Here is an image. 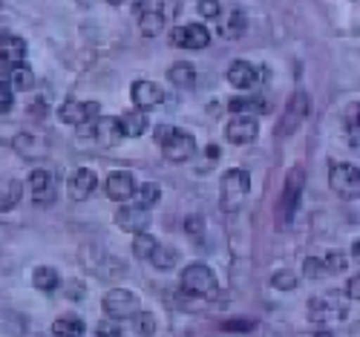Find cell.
I'll return each mask as SVG.
<instances>
[{
	"label": "cell",
	"mask_w": 360,
	"mask_h": 337,
	"mask_svg": "<svg viewBox=\"0 0 360 337\" xmlns=\"http://www.w3.org/2000/svg\"><path fill=\"white\" fill-rule=\"evenodd\" d=\"M217 23H219V35L228 38V41L245 35V29H248V18H245V12H239V9H233V12H228V15L219 12Z\"/></svg>",
	"instance_id": "cell-18"
},
{
	"label": "cell",
	"mask_w": 360,
	"mask_h": 337,
	"mask_svg": "<svg viewBox=\"0 0 360 337\" xmlns=\"http://www.w3.org/2000/svg\"><path fill=\"white\" fill-rule=\"evenodd\" d=\"M84 320L81 317H61V320H55L52 323V337H81L84 334Z\"/></svg>",
	"instance_id": "cell-27"
},
{
	"label": "cell",
	"mask_w": 360,
	"mask_h": 337,
	"mask_svg": "<svg viewBox=\"0 0 360 337\" xmlns=\"http://www.w3.org/2000/svg\"><path fill=\"white\" fill-rule=\"evenodd\" d=\"M303 271H306V277L317 280V277H323V274H326V265H323V260H317V257H309V260L303 262Z\"/></svg>",
	"instance_id": "cell-37"
},
{
	"label": "cell",
	"mask_w": 360,
	"mask_h": 337,
	"mask_svg": "<svg viewBox=\"0 0 360 337\" xmlns=\"http://www.w3.org/2000/svg\"><path fill=\"white\" fill-rule=\"evenodd\" d=\"M303 185H306V170L294 165L291 173L285 176V188H283V199H280V208H277V217H280V225H291L294 213H297V205L303 199Z\"/></svg>",
	"instance_id": "cell-2"
},
{
	"label": "cell",
	"mask_w": 360,
	"mask_h": 337,
	"mask_svg": "<svg viewBox=\"0 0 360 337\" xmlns=\"http://www.w3.org/2000/svg\"><path fill=\"white\" fill-rule=\"evenodd\" d=\"M219 0H199V15L202 18H211V20H217L219 18Z\"/></svg>",
	"instance_id": "cell-39"
},
{
	"label": "cell",
	"mask_w": 360,
	"mask_h": 337,
	"mask_svg": "<svg viewBox=\"0 0 360 337\" xmlns=\"http://www.w3.org/2000/svg\"><path fill=\"white\" fill-rule=\"evenodd\" d=\"M124 136H122V127H118V118H110V115H101L98 121H96V141L101 144V147H115L118 141H122Z\"/></svg>",
	"instance_id": "cell-19"
},
{
	"label": "cell",
	"mask_w": 360,
	"mask_h": 337,
	"mask_svg": "<svg viewBox=\"0 0 360 337\" xmlns=\"http://www.w3.org/2000/svg\"><path fill=\"white\" fill-rule=\"evenodd\" d=\"M12 104H15L12 87H9L6 81H0V115H4V113H9V110H12Z\"/></svg>",
	"instance_id": "cell-38"
},
{
	"label": "cell",
	"mask_w": 360,
	"mask_h": 337,
	"mask_svg": "<svg viewBox=\"0 0 360 337\" xmlns=\"http://www.w3.org/2000/svg\"><path fill=\"white\" fill-rule=\"evenodd\" d=\"M162 153H165V159H167V162H173V165H185L188 159H193V153H196V139H193L188 130L170 127V130H165Z\"/></svg>",
	"instance_id": "cell-3"
},
{
	"label": "cell",
	"mask_w": 360,
	"mask_h": 337,
	"mask_svg": "<svg viewBox=\"0 0 360 337\" xmlns=\"http://www.w3.org/2000/svg\"><path fill=\"white\" fill-rule=\"evenodd\" d=\"M139 309H141L139 297H136L133 291H127V288H112V291H107V297H104V312H107L110 320L136 317Z\"/></svg>",
	"instance_id": "cell-5"
},
{
	"label": "cell",
	"mask_w": 360,
	"mask_h": 337,
	"mask_svg": "<svg viewBox=\"0 0 360 337\" xmlns=\"http://www.w3.org/2000/svg\"><path fill=\"white\" fill-rule=\"evenodd\" d=\"M23 55H26L23 38L9 35V32L0 35V61H12V64H18V61H23Z\"/></svg>",
	"instance_id": "cell-21"
},
{
	"label": "cell",
	"mask_w": 360,
	"mask_h": 337,
	"mask_svg": "<svg viewBox=\"0 0 360 337\" xmlns=\"http://www.w3.org/2000/svg\"><path fill=\"white\" fill-rule=\"evenodd\" d=\"M133 4H136V6H141V9H144V6H147V4H150V0H133Z\"/></svg>",
	"instance_id": "cell-45"
},
{
	"label": "cell",
	"mask_w": 360,
	"mask_h": 337,
	"mask_svg": "<svg viewBox=\"0 0 360 337\" xmlns=\"http://www.w3.org/2000/svg\"><path fill=\"white\" fill-rule=\"evenodd\" d=\"M156 245H159V239L150 236L147 231H144V234H136V239H133V254H136L139 260H150V254L156 251Z\"/></svg>",
	"instance_id": "cell-30"
},
{
	"label": "cell",
	"mask_w": 360,
	"mask_h": 337,
	"mask_svg": "<svg viewBox=\"0 0 360 337\" xmlns=\"http://www.w3.org/2000/svg\"><path fill=\"white\" fill-rule=\"evenodd\" d=\"M170 44L179 49H205L211 44V32H207L202 23L176 26V29H170Z\"/></svg>",
	"instance_id": "cell-9"
},
{
	"label": "cell",
	"mask_w": 360,
	"mask_h": 337,
	"mask_svg": "<svg viewBox=\"0 0 360 337\" xmlns=\"http://www.w3.org/2000/svg\"><path fill=\"white\" fill-rule=\"evenodd\" d=\"M96 337H124V329L118 326V320H104V323H98Z\"/></svg>",
	"instance_id": "cell-35"
},
{
	"label": "cell",
	"mask_w": 360,
	"mask_h": 337,
	"mask_svg": "<svg viewBox=\"0 0 360 337\" xmlns=\"http://www.w3.org/2000/svg\"><path fill=\"white\" fill-rule=\"evenodd\" d=\"M32 280H35V286H38L41 291H55V288H61V274H58L55 268H49V265L35 268Z\"/></svg>",
	"instance_id": "cell-28"
},
{
	"label": "cell",
	"mask_w": 360,
	"mask_h": 337,
	"mask_svg": "<svg viewBox=\"0 0 360 337\" xmlns=\"http://www.w3.org/2000/svg\"><path fill=\"white\" fill-rule=\"evenodd\" d=\"M133 196L139 199V205H141V208H147V210H150V208H153V205L162 199V188L156 185V182H144L141 188H136V193H133Z\"/></svg>",
	"instance_id": "cell-29"
},
{
	"label": "cell",
	"mask_w": 360,
	"mask_h": 337,
	"mask_svg": "<svg viewBox=\"0 0 360 337\" xmlns=\"http://www.w3.org/2000/svg\"><path fill=\"white\" fill-rule=\"evenodd\" d=\"M251 193V176L243 167H233L222 176V210L233 213L243 208L245 196Z\"/></svg>",
	"instance_id": "cell-1"
},
{
	"label": "cell",
	"mask_w": 360,
	"mask_h": 337,
	"mask_svg": "<svg viewBox=\"0 0 360 337\" xmlns=\"http://www.w3.org/2000/svg\"><path fill=\"white\" fill-rule=\"evenodd\" d=\"M150 220L153 217H150L147 208H141V205H124L115 213V225L122 231H130V234H144L150 228Z\"/></svg>",
	"instance_id": "cell-12"
},
{
	"label": "cell",
	"mask_w": 360,
	"mask_h": 337,
	"mask_svg": "<svg viewBox=\"0 0 360 337\" xmlns=\"http://www.w3.org/2000/svg\"><path fill=\"white\" fill-rule=\"evenodd\" d=\"M133 101L139 110H153L165 101V89L153 81H136L133 84Z\"/></svg>",
	"instance_id": "cell-16"
},
{
	"label": "cell",
	"mask_w": 360,
	"mask_h": 337,
	"mask_svg": "<svg viewBox=\"0 0 360 337\" xmlns=\"http://www.w3.org/2000/svg\"><path fill=\"white\" fill-rule=\"evenodd\" d=\"M9 87H12V89H20V93H26V89H32V87H35L32 67H26L23 61L12 64V67H9Z\"/></svg>",
	"instance_id": "cell-24"
},
{
	"label": "cell",
	"mask_w": 360,
	"mask_h": 337,
	"mask_svg": "<svg viewBox=\"0 0 360 337\" xmlns=\"http://www.w3.org/2000/svg\"><path fill=\"white\" fill-rule=\"evenodd\" d=\"M217 159H219V147H217V144H207V150H205V165H202V173L207 170V165L217 162Z\"/></svg>",
	"instance_id": "cell-42"
},
{
	"label": "cell",
	"mask_w": 360,
	"mask_h": 337,
	"mask_svg": "<svg viewBox=\"0 0 360 337\" xmlns=\"http://www.w3.org/2000/svg\"><path fill=\"white\" fill-rule=\"evenodd\" d=\"M147 115L141 113V110H130V113H124L122 118H118V127H122V136H127V139H139L144 130H147Z\"/></svg>",
	"instance_id": "cell-20"
},
{
	"label": "cell",
	"mask_w": 360,
	"mask_h": 337,
	"mask_svg": "<svg viewBox=\"0 0 360 337\" xmlns=\"http://www.w3.org/2000/svg\"><path fill=\"white\" fill-rule=\"evenodd\" d=\"M314 337H335V334H332V331H317Z\"/></svg>",
	"instance_id": "cell-44"
},
{
	"label": "cell",
	"mask_w": 360,
	"mask_h": 337,
	"mask_svg": "<svg viewBox=\"0 0 360 337\" xmlns=\"http://www.w3.org/2000/svg\"><path fill=\"white\" fill-rule=\"evenodd\" d=\"M185 231H188L191 236L202 239V234H205V220H202V217H188V222H185Z\"/></svg>",
	"instance_id": "cell-40"
},
{
	"label": "cell",
	"mask_w": 360,
	"mask_h": 337,
	"mask_svg": "<svg viewBox=\"0 0 360 337\" xmlns=\"http://www.w3.org/2000/svg\"><path fill=\"white\" fill-rule=\"evenodd\" d=\"M136 331L141 337H153L156 334V317L150 314V312H139L136 314Z\"/></svg>",
	"instance_id": "cell-32"
},
{
	"label": "cell",
	"mask_w": 360,
	"mask_h": 337,
	"mask_svg": "<svg viewBox=\"0 0 360 337\" xmlns=\"http://www.w3.org/2000/svg\"><path fill=\"white\" fill-rule=\"evenodd\" d=\"M346 314H349L346 303H338L335 297H314V300H309V320H314V323L340 320Z\"/></svg>",
	"instance_id": "cell-11"
},
{
	"label": "cell",
	"mask_w": 360,
	"mask_h": 337,
	"mask_svg": "<svg viewBox=\"0 0 360 337\" xmlns=\"http://www.w3.org/2000/svg\"><path fill=\"white\" fill-rule=\"evenodd\" d=\"M228 110L233 113V115H259V113H265L268 110V104L262 101V98H257V96H245V98H231L228 101Z\"/></svg>",
	"instance_id": "cell-23"
},
{
	"label": "cell",
	"mask_w": 360,
	"mask_h": 337,
	"mask_svg": "<svg viewBox=\"0 0 360 337\" xmlns=\"http://www.w3.org/2000/svg\"><path fill=\"white\" fill-rule=\"evenodd\" d=\"M167 78H170V84H176L179 89H191V87L196 84V70L182 61V64H173V67H170Z\"/></svg>",
	"instance_id": "cell-26"
},
{
	"label": "cell",
	"mask_w": 360,
	"mask_h": 337,
	"mask_svg": "<svg viewBox=\"0 0 360 337\" xmlns=\"http://www.w3.org/2000/svg\"><path fill=\"white\" fill-rule=\"evenodd\" d=\"M29 191L38 205H52L58 196V176L52 170H32L29 173Z\"/></svg>",
	"instance_id": "cell-10"
},
{
	"label": "cell",
	"mask_w": 360,
	"mask_h": 337,
	"mask_svg": "<svg viewBox=\"0 0 360 337\" xmlns=\"http://www.w3.org/2000/svg\"><path fill=\"white\" fill-rule=\"evenodd\" d=\"M222 329L225 331H248V329H254V323L251 320H228V323H222Z\"/></svg>",
	"instance_id": "cell-41"
},
{
	"label": "cell",
	"mask_w": 360,
	"mask_h": 337,
	"mask_svg": "<svg viewBox=\"0 0 360 337\" xmlns=\"http://www.w3.org/2000/svg\"><path fill=\"white\" fill-rule=\"evenodd\" d=\"M12 144H15V150L20 153V156H32V153H35L32 147L38 144V139H32V136H26V133H20V136H15V141H12Z\"/></svg>",
	"instance_id": "cell-36"
},
{
	"label": "cell",
	"mask_w": 360,
	"mask_h": 337,
	"mask_svg": "<svg viewBox=\"0 0 360 337\" xmlns=\"http://www.w3.org/2000/svg\"><path fill=\"white\" fill-rule=\"evenodd\" d=\"M262 75H265V70H254L248 61H233V64L228 67V81H231L233 87H239V89H251ZM262 81H265V78H262Z\"/></svg>",
	"instance_id": "cell-17"
},
{
	"label": "cell",
	"mask_w": 360,
	"mask_h": 337,
	"mask_svg": "<svg viewBox=\"0 0 360 337\" xmlns=\"http://www.w3.org/2000/svg\"><path fill=\"white\" fill-rule=\"evenodd\" d=\"M104 191H107V196L115 199V202H127V199H133V193H136L133 173H127V170H112V173L107 176Z\"/></svg>",
	"instance_id": "cell-14"
},
{
	"label": "cell",
	"mask_w": 360,
	"mask_h": 337,
	"mask_svg": "<svg viewBox=\"0 0 360 337\" xmlns=\"http://www.w3.org/2000/svg\"><path fill=\"white\" fill-rule=\"evenodd\" d=\"M110 4H122V0H110Z\"/></svg>",
	"instance_id": "cell-46"
},
{
	"label": "cell",
	"mask_w": 360,
	"mask_h": 337,
	"mask_svg": "<svg viewBox=\"0 0 360 337\" xmlns=\"http://www.w3.org/2000/svg\"><path fill=\"white\" fill-rule=\"evenodd\" d=\"M139 23H141V32H144L147 38H153V35H159L162 29H165V12H162L159 6H147V9L141 12Z\"/></svg>",
	"instance_id": "cell-25"
},
{
	"label": "cell",
	"mask_w": 360,
	"mask_h": 337,
	"mask_svg": "<svg viewBox=\"0 0 360 337\" xmlns=\"http://www.w3.org/2000/svg\"><path fill=\"white\" fill-rule=\"evenodd\" d=\"M346 294L352 297V300H357L360 297V277L354 274V280H349V288H346Z\"/></svg>",
	"instance_id": "cell-43"
},
{
	"label": "cell",
	"mask_w": 360,
	"mask_h": 337,
	"mask_svg": "<svg viewBox=\"0 0 360 337\" xmlns=\"http://www.w3.org/2000/svg\"><path fill=\"white\" fill-rule=\"evenodd\" d=\"M323 265H326V271L340 274V271H346V268H349V260H346L340 251H328V254H326V260H323Z\"/></svg>",
	"instance_id": "cell-34"
},
{
	"label": "cell",
	"mask_w": 360,
	"mask_h": 337,
	"mask_svg": "<svg viewBox=\"0 0 360 337\" xmlns=\"http://www.w3.org/2000/svg\"><path fill=\"white\" fill-rule=\"evenodd\" d=\"M328 182H332V191L343 199H354L357 191H360V170L357 165H349V162H338L328 170Z\"/></svg>",
	"instance_id": "cell-4"
},
{
	"label": "cell",
	"mask_w": 360,
	"mask_h": 337,
	"mask_svg": "<svg viewBox=\"0 0 360 337\" xmlns=\"http://www.w3.org/2000/svg\"><path fill=\"white\" fill-rule=\"evenodd\" d=\"M150 262H153L159 271H170L176 265V251L167 248V245H156V251L150 254Z\"/></svg>",
	"instance_id": "cell-31"
},
{
	"label": "cell",
	"mask_w": 360,
	"mask_h": 337,
	"mask_svg": "<svg viewBox=\"0 0 360 337\" xmlns=\"http://www.w3.org/2000/svg\"><path fill=\"white\" fill-rule=\"evenodd\" d=\"M257 133H259V125L254 115H233L225 127V136L233 144H251L257 139Z\"/></svg>",
	"instance_id": "cell-13"
},
{
	"label": "cell",
	"mask_w": 360,
	"mask_h": 337,
	"mask_svg": "<svg viewBox=\"0 0 360 337\" xmlns=\"http://www.w3.org/2000/svg\"><path fill=\"white\" fill-rule=\"evenodd\" d=\"M20 196H23V185L18 179H0V210L18 208Z\"/></svg>",
	"instance_id": "cell-22"
},
{
	"label": "cell",
	"mask_w": 360,
	"mask_h": 337,
	"mask_svg": "<svg viewBox=\"0 0 360 337\" xmlns=\"http://www.w3.org/2000/svg\"><path fill=\"white\" fill-rule=\"evenodd\" d=\"M98 113H101L98 101H64L58 107V118H61L64 125H72V127L89 125L93 118H98Z\"/></svg>",
	"instance_id": "cell-8"
},
{
	"label": "cell",
	"mask_w": 360,
	"mask_h": 337,
	"mask_svg": "<svg viewBox=\"0 0 360 337\" xmlns=\"http://www.w3.org/2000/svg\"><path fill=\"white\" fill-rule=\"evenodd\" d=\"M309 115H311V98H309V93H303V89H297L294 98L288 101V110H285V115L280 121V127H277V136L294 133Z\"/></svg>",
	"instance_id": "cell-7"
},
{
	"label": "cell",
	"mask_w": 360,
	"mask_h": 337,
	"mask_svg": "<svg viewBox=\"0 0 360 337\" xmlns=\"http://www.w3.org/2000/svg\"><path fill=\"white\" fill-rule=\"evenodd\" d=\"M182 288L193 297H205V294H211L217 288V274L202 262H193L182 271Z\"/></svg>",
	"instance_id": "cell-6"
},
{
	"label": "cell",
	"mask_w": 360,
	"mask_h": 337,
	"mask_svg": "<svg viewBox=\"0 0 360 337\" xmlns=\"http://www.w3.org/2000/svg\"><path fill=\"white\" fill-rule=\"evenodd\" d=\"M271 286L280 291H291V288H297V274L294 271H277L271 277Z\"/></svg>",
	"instance_id": "cell-33"
},
{
	"label": "cell",
	"mask_w": 360,
	"mask_h": 337,
	"mask_svg": "<svg viewBox=\"0 0 360 337\" xmlns=\"http://www.w3.org/2000/svg\"><path fill=\"white\" fill-rule=\"evenodd\" d=\"M96 185H98V176L89 170V167H78V170H72L70 179H67V191H70V196L78 199V202L93 193Z\"/></svg>",
	"instance_id": "cell-15"
}]
</instances>
